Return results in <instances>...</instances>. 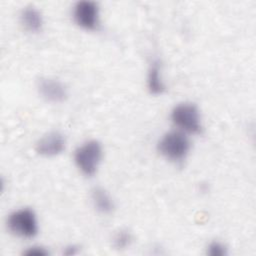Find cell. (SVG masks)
Here are the masks:
<instances>
[{"instance_id":"obj_7","label":"cell","mask_w":256,"mask_h":256,"mask_svg":"<svg viewBox=\"0 0 256 256\" xmlns=\"http://www.w3.org/2000/svg\"><path fill=\"white\" fill-rule=\"evenodd\" d=\"M66 147V140L62 133L51 131L42 136L35 145L38 154L44 157H55L61 154Z\"/></svg>"},{"instance_id":"obj_1","label":"cell","mask_w":256,"mask_h":256,"mask_svg":"<svg viewBox=\"0 0 256 256\" xmlns=\"http://www.w3.org/2000/svg\"><path fill=\"white\" fill-rule=\"evenodd\" d=\"M190 148V140L181 130L168 131L157 142V151L165 159L174 163L182 162L187 157Z\"/></svg>"},{"instance_id":"obj_13","label":"cell","mask_w":256,"mask_h":256,"mask_svg":"<svg viewBox=\"0 0 256 256\" xmlns=\"http://www.w3.org/2000/svg\"><path fill=\"white\" fill-rule=\"evenodd\" d=\"M23 254L26 255V256H47L49 254V252H48L47 249H45L42 246L34 245V246H31V247L27 248L23 252Z\"/></svg>"},{"instance_id":"obj_9","label":"cell","mask_w":256,"mask_h":256,"mask_svg":"<svg viewBox=\"0 0 256 256\" xmlns=\"http://www.w3.org/2000/svg\"><path fill=\"white\" fill-rule=\"evenodd\" d=\"M91 200L95 209L101 214H111L115 208L112 197L103 187L97 186L91 190Z\"/></svg>"},{"instance_id":"obj_10","label":"cell","mask_w":256,"mask_h":256,"mask_svg":"<svg viewBox=\"0 0 256 256\" xmlns=\"http://www.w3.org/2000/svg\"><path fill=\"white\" fill-rule=\"evenodd\" d=\"M147 87L151 94L159 95L165 91V84L161 75V64L159 60H153L147 74Z\"/></svg>"},{"instance_id":"obj_6","label":"cell","mask_w":256,"mask_h":256,"mask_svg":"<svg viewBox=\"0 0 256 256\" xmlns=\"http://www.w3.org/2000/svg\"><path fill=\"white\" fill-rule=\"evenodd\" d=\"M37 89L40 96L50 103H62L68 97V91L65 84L55 78H41L38 81Z\"/></svg>"},{"instance_id":"obj_2","label":"cell","mask_w":256,"mask_h":256,"mask_svg":"<svg viewBox=\"0 0 256 256\" xmlns=\"http://www.w3.org/2000/svg\"><path fill=\"white\" fill-rule=\"evenodd\" d=\"M103 149L99 141L91 139L83 142L74 151V162L76 167L85 176H93L101 163Z\"/></svg>"},{"instance_id":"obj_4","label":"cell","mask_w":256,"mask_h":256,"mask_svg":"<svg viewBox=\"0 0 256 256\" xmlns=\"http://www.w3.org/2000/svg\"><path fill=\"white\" fill-rule=\"evenodd\" d=\"M7 228L17 237L30 239L38 234L39 226L35 212L28 207L11 212L7 218Z\"/></svg>"},{"instance_id":"obj_14","label":"cell","mask_w":256,"mask_h":256,"mask_svg":"<svg viewBox=\"0 0 256 256\" xmlns=\"http://www.w3.org/2000/svg\"><path fill=\"white\" fill-rule=\"evenodd\" d=\"M63 253L67 256H71V255H75L78 253V247H76L75 245H68L65 247V249L63 250Z\"/></svg>"},{"instance_id":"obj_12","label":"cell","mask_w":256,"mask_h":256,"mask_svg":"<svg viewBox=\"0 0 256 256\" xmlns=\"http://www.w3.org/2000/svg\"><path fill=\"white\" fill-rule=\"evenodd\" d=\"M227 253V247L219 241H213L207 247V254L210 256H225Z\"/></svg>"},{"instance_id":"obj_11","label":"cell","mask_w":256,"mask_h":256,"mask_svg":"<svg viewBox=\"0 0 256 256\" xmlns=\"http://www.w3.org/2000/svg\"><path fill=\"white\" fill-rule=\"evenodd\" d=\"M132 242V235L128 230L122 229L118 231L113 238V245L116 249H125Z\"/></svg>"},{"instance_id":"obj_8","label":"cell","mask_w":256,"mask_h":256,"mask_svg":"<svg viewBox=\"0 0 256 256\" xmlns=\"http://www.w3.org/2000/svg\"><path fill=\"white\" fill-rule=\"evenodd\" d=\"M20 23L24 29L31 33L42 30L44 20L42 13L34 6H27L20 13Z\"/></svg>"},{"instance_id":"obj_3","label":"cell","mask_w":256,"mask_h":256,"mask_svg":"<svg viewBox=\"0 0 256 256\" xmlns=\"http://www.w3.org/2000/svg\"><path fill=\"white\" fill-rule=\"evenodd\" d=\"M171 121L179 130L189 134H200L203 130L200 111L192 102L177 104L171 111Z\"/></svg>"},{"instance_id":"obj_5","label":"cell","mask_w":256,"mask_h":256,"mask_svg":"<svg viewBox=\"0 0 256 256\" xmlns=\"http://www.w3.org/2000/svg\"><path fill=\"white\" fill-rule=\"evenodd\" d=\"M74 22L82 29L97 30L100 24L99 6L91 0H81L74 4L72 10Z\"/></svg>"}]
</instances>
